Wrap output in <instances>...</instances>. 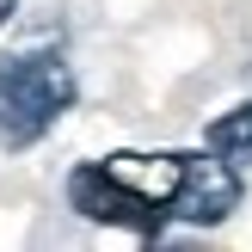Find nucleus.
I'll return each instance as SVG.
<instances>
[{"instance_id": "nucleus-1", "label": "nucleus", "mask_w": 252, "mask_h": 252, "mask_svg": "<svg viewBox=\"0 0 252 252\" xmlns=\"http://www.w3.org/2000/svg\"><path fill=\"white\" fill-rule=\"evenodd\" d=\"M74 105V68L56 49L0 56V148H31Z\"/></svg>"}, {"instance_id": "nucleus-4", "label": "nucleus", "mask_w": 252, "mask_h": 252, "mask_svg": "<svg viewBox=\"0 0 252 252\" xmlns=\"http://www.w3.org/2000/svg\"><path fill=\"white\" fill-rule=\"evenodd\" d=\"M105 172L142 209H154L160 221H172V203H179V185H185V154H111Z\"/></svg>"}, {"instance_id": "nucleus-2", "label": "nucleus", "mask_w": 252, "mask_h": 252, "mask_svg": "<svg viewBox=\"0 0 252 252\" xmlns=\"http://www.w3.org/2000/svg\"><path fill=\"white\" fill-rule=\"evenodd\" d=\"M68 203L80 209L86 221H111V228H129V234H142V240H154V234L166 228L154 209H142V203H135V197L105 172V160H93V166H74V172H68Z\"/></svg>"}, {"instance_id": "nucleus-5", "label": "nucleus", "mask_w": 252, "mask_h": 252, "mask_svg": "<svg viewBox=\"0 0 252 252\" xmlns=\"http://www.w3.org/2000/svg\"><path fill=\"white\" fill-rule=\"evenodd\" d=\"M209 148H216L228 166H252V105L228 111V117L209 123Z\"/></svg>"}, {"instance_id": "nucleus-3", "label": "nucleus", "mask_w": 252, "mask_h": 252, "mask_svg": "<svg viewBox=\"0 0 252 252\" xmlns=\"http://www.w3.org/2000/svg\"><path fill=\"white\" fill-rule=\"evenodd\" d=\"M240 203V172L209 148V154H185V185H179V203L172 216L179 221H197V228H216V221L234 216Z\"/></svg>"}, {"instance_id": "nucleus-6", "label": "nucleus", "mask_w": 252, "mask_h": 252, "mask_svg": "<svg viewBox=\"0 0 252 252\" xmlns=\"http://www.w3.org/2000/svg\"><path fill=\"white\" fill-rule=\"evenodd\" d=\"M12 12H19V0H0V25H6V19H12Z\"/></svg>"}]
</instances>
